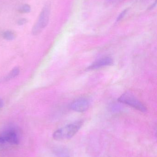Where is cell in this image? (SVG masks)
I'll return each instance as SVG.
<instances>
[{
	"label": "cell",
	"instance_id": "5b68a950",
	"mask_svg": "<svg viewBox=\"0 0 157 157\" xmlns=\"http://www.w3.org/2000/svg\"><path fill=\"white\" fill-rule=\"evenodd\" d=\"M113 61L111 58L109 57L102 58L92 63L90 66L88 67V70H93L99 69L105 66H109L112 64Z\"/></svg>",
	"mask_w": 157,
	"mask_h": 157
},
{
	"label": "cell",
	"instance_id": "6da1fadb",
	"mask_svg": "<svg viewBox=\"0 0 157 157\" xmlns=\"http://www.w3.org/2000/svg\"><path fill=\"white\" fill-rule=\"evenodd\" d=\"M82 125L83 122L81 121L67 124L55 131L53 135V139L58 141L70 139L76 134Z\"/></svg>",
	"mask_w": 157,
	"mask_h": 157
},
{
	"label": "cell",
	"instance_id": "8992f818",
	"mask_svg": "<svg viewBox=\"0 0 157 157\" xmlns=\"http://www.w3.org/2000/svg\"><path fill=\"white\" fill-rule=\"evenodd\" d=\"M5 141L14 144H18V139L15 133L14 132H8L5 133L2 136Z\"/></svg>",
	"mask_w": 157,
	"mask_h": 157
},
{
	"label": "cell",
	"instance_id": "4fadbf2b",
	"mask_svg": "<svg viewBox=\"0 0 157 157\" xmlns=\"http://www.w3.org/2000/svg\"><path fill=\"white\" fill-rule=\"evenodd\" d=\"M3 106V101L2 99L0 98V108H2Z\"/></svg>",
	"mask_w": 157,
	"mask_h": 157
},
{
	"label": "cell",
	"instance_id": "52a82bcc",
	"mask_svg": "<svg viewBox=\"0 0 157 157\" xmlns=\"http://www.w3.org/2000/svg\"><path fill=\"white\" fill-rule=\"evenodd\" d=\"M55 155L58 157H70L68 149L65 147H60L55 150Z\"/></svg>",
	"mask_w": 157,
	"mask_h": 157
},
{
	"label": "cell",
	"instance_id": "9c48e42d",
	"mask_svg": "<svg viewBox=\"0 0 157 157\" xmlns=\"http://www.w3.org/2000/svg\"><path fill=\"white\" fill-rule=\"evenodd\" d=\"M4 39L7 40H12L15 38V35L11 31H5L2 34Z\"/></svg>",
	"mask_w": 157,
	"mask_h": 157
},
{
	"label": "cell",
	"instance_id": "8fae6325",
	"mask_svg": "<svg viewBox=\"0 0 157 157\" xmlns=\"http://www.w3.org/2000/svg\"><path fill=\"white\" fill-rule=\"evenodd\" d=\"M27 22V20L26 19L22 18L19 19L17 23L18 25H25Z\"/></svg>",
	"mask_w": 157,
	"mask_h": 157
},
{
	"label": "cell",
	"instance_id": "277c9868",
	"mask_svg": "<svg viewBox=\"0 0 157 157\" xmlns=\"http://www.w3.org/2000/svg\"><path fill=\"white\" fill-rule=\"evenodd\" d=\"M89 106V101L87 99L80 98L73 101L70 105V108L74 111L83 112L86 111Z\"/></svg>",
	"mask_w": 157,
	"mask_h": 157
},
{
	"label": "cell",
	"instance_id": "7a4b0ae2",
	"mask_svg": "<svg viewBox=\"0 0 157 157\" xmlns=\"http://www.w3.org/2000/svg\"><path fill=\"white\" fill-rule=\"evenodd\" d=\"M50 12L49 6L46 5L43 7L39 16L37 21L32 28L33 35H38L47 26L49 19Z\"/></svg>",
	"mask_w": 157,
	"mask_h": 157
},
{
	"label": "cell",
	"instance_id": "3957f363",
	"mask_svg": "<svg viewBox=\"0 0 157 157\" xmlns=\"http://www.w3.org/2000/svg\"><path fill=\"white\" fill-rule=\"evenodd\" d=\"M120 102L129 105L142 112L146 111L145 106L131 93H124L118 99Z\"/></svg>",
	"mask_w": 157,
	"mask_h": 157
},
{
	"label": "cell",
	"instance_id": "7c38bea8",
	"mask_svg": "<svg viewBox=\"0 0 157 157\" xmlns=\"http://www.w3.org/2000/svg\"><path fill=\"white\" fill-rule=\"evenodd\" d=\"M126 12H127V10H125L120 14V15H119V16L118 17V18H117V22L120 20L125 15V14H126Z\"/></svg>",
	"mask_w": 157,
	"mask_h": 157
},
{
	"label": "cell",
	"instance_id": "ba28073f",
	"mask_svg": "<svg viewBox=\"0 0 157 157\" xmlns=\"http://www.w3.org/2000/svg\"><path fill=\"white\" fill-rule=\"evenodd\" d=\"M20 72V69L18 67H15L8 74L7 76H6L5 79L8 80L16 77L18 75Z\"/></svg>",
	"mask_w": 157,
	"mask_h": 157
},
{
	"label": "cell",
	"instance_id": "30bf717a",
	"mask_svg": "<svg viewBox=\"0 0 157 157\" xmlns=\"http://www.w3.org/2000/svg\"><path fill=\"white\" fill-rule=\"evenodd\" d=\"M31 10L30 6L28 4H24L19 7L18 11L21 13H29Z\"/></svg>",
	"mask_w": 157,
	"mask_h": 157
}]
</instances>
